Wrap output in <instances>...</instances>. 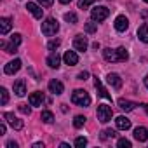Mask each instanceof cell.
I'll return each instance as SVG.
<instances>
[{
	"mask_svg": "<svg viewBox=\"0 0 148 148\" xmlns=\"http://www.w3.org/2000/svg\"><path fill=\"white\" fill-rule=\"evenodd\" d=\"M145 86H146V89H148V75L145 77Z\"/></svg>",
	"mask_w": 148,
	"mask_h": 148,
	"instance_id": "obj_42",
	"label": "cell"
},
{
	"mask_svg": "<svg viewBox=\"0 0 148 148\" xmlns=\"http://www.w3.org/2000/svg\"><path fill=\"white\" fill-rule=\"evenodd\" d=\"M143 18H148V12H143Z\"/></svg>",
	"mask_w": 148,
	"mask_h": 148,
	"instance_id": "obj_43",
	"label": "cell"
},
{
	"mask_svg": "<svg viewBox=\"0 0 148 148\" xmlns=\"http://www.w3.org/2000/svg\"><path fill=\"white\" fill-rule=\"evenodd\" d=\"M127 26H129L127 18H125V16H117V19H115V30H117V32H125Z\"/></svg>",
	"mask_w": 148,
	"mask_h": 148,
	"instance_id": "obj_15",
	"label": "cell"
},
{
	"mask_svg": "<svg viewBox=\"0 0 148 148\" xmlns=\"http://www.w3.org/2000/svg\"><path fill=\"white\" fill-rule=\"evenodd\" d=\"M0 96H2L0 103H2V105H7V101H9V92H7V89H5V87L0 89Z\"/></svg>",
	"mask_w": 148,
	"mask_h": 148,
	"instance_id": "obj_29",
	"label": "cell"
},
{
	"mask_svg": "<svg viewBox=\"0 0 148 148\" xmlns=\"http://www.w3.org/2000/svg\"><path fill=\"white\" fill-rule=\"evenodd\" d=\"M94 87H96V91H98V96H101V98L112 101V94H108V91L103 87V84H101V80H99L98 77H94Z\"/></svg>",
	"mask_w": 148,
	"mask_h": 148,
	"instance_id": "obj_7",
	"label": "cell"
},
{
	"mask_svg": "<svg viewBox=\"0 0 148 148\" xmlns=\"http://www.w3.org/2000/svg\"><path fill=\"white\" fill-rule=\"evenodd\" d=\"M11 26H12V19L11 18H2L0 19V33L2 35H7L11 32Z\"/></svg>",
	"mask_w": 148,
	"mask_h": 148,
	"instance_id": "obj_17",
	"label": "cell"
},
{
	"mask_svg": "<svg viewBox=\"0 0 148 148\" xmlns=\"http://www.w3.org/2000/svg\"><path fill=\"white\" fill-rule=\"evenodd\" d=\"M86 145H87V139H86V138L80 136V138L75 139V146H77V148H82V146H86Z\"/></svg>",
	"mask_w": 148,
	"mask_h": 148,
	"instance_id": "obj_33",
	"label": "cell"
},
{
	"mask_svg": "<svg viewBox=\"0 0 148 148\" xmlns=\"http://www.w3.org/2000/svg\"><path fill=\"white\" fill-rule=\"evenodd\" d=\"M71 103H75L79 106H89L91 105V96L86 91L77 89V91H73V94H71Z\"/></svg>",
	"mask_w": 148,
	"mask_h": 148,
	"instance_id": "obj_2",
	"label": "cell"
},
{
	"mask_svg": "<svg viewBox=\"0 0 148 148\" xmlns=\"http://www.w3.org/2000/svg\"><path fill=\"white\" fill-rule=\"evenodd\" d=\"M117 146H119V148H131V141L125 139V138H120V139L117 141Z\"/></svg>",
	"mask_w": 148,
	"mask_h": 148,
	"instance_id": "obj_30",
	"label": "cell"
},
{
	"mask_svg": "<svg viewBox=\"0 0 148 148\" xmlns=\"http://www.w3.org/2000/svg\"><path fill=\"white\" fill-rule=\"evenodd\" d=\"M40 119L45 122V124H51V122H54V115H52V112H42V115H40Z\"/></svg>",
	"mask_w": 148,
	"mask_h": 148,
	"instance_id": "obj_24",
	"label": "cell"
},
{
	"mask_svg": "<svg viewBox=\"0 0 148 148\" xmlns=\"http://www.w3.org/2000/svg\"><path fill=\"white\" fill-rule=\"evenodd\" d=\"M33 148H44V143H33Z\"/></svg>",
	"mask_w": 148,
	"mask_h": 148,
	"instance_id": "obj_40",
	"label": "cell"
},
{
	"mask_svg": "<svg viewBox=\"0 0 148 148\" xmlns=\"http://www.w3.org/2000/svg\"><path fill=\"white\" fill-rule=\"evenodd\" d=\"M14 92H16V96H19V98H23V96H25V92H26L25 80H18V82L14 84Z\"/></svg>",
	"mask_w": 148,
	"mask_h": 148,
	"instance_id": "obj_22",
	"label": "cell"
},
{
	"mask_svg": "<svg viewBox=\"0 0 148 148\" xmlns=\"http://www.w3.org/2000/svg\"><path fill=\"white\" fill-rule=\"evenodd\" d=\"M49 91L52 92V94H56V96H59V94H63V91H64V86L59 82V80H51L49 82Z\"/></svg>",
	"mask_w": 148,
	"mask_h": 148,
	"instance_id": "obj_10",
	"label": "cell"
},
{
	"mask_svg": "<svg viewBox=\"0 0 148 148\" xmlns=\"http://www.w3.org/2000/svg\"><path fill=\"white\" fill-rule=\"evenodd\" d=\"M37 2H38V4H40L42 7H51L54 0H37Z\"/></svg>",
	"mask_w": 148,
	"mask_h": 148,
	"instance_id": "obj_36",
	"label": "cell"
},
{
	"mask_svg": "<svg viewBox=\"0 0 148 148\" xmlns=\"http://www.w3.org/2000/svg\"><path fill=\"white\" fill-rule=\"evenodd\" d=\"M86 32L87 33H96L98 32V23H92V21H89V23H86Z\"/></svg>",
	"mask_w": 148,
	"mask_h": 148,
	"instance_id": "obj_26",
	"label": "cell"
},
{
	"mask_svg": "<svg viewBox=\"0 0 148 148\" xmlns=\"http://www.w3.org/2000/svg\"><path fill=\"white\" fill-rule=\"evenodd\" d=\"M84 124H86V117L84 115H77L75 119H73V125H75L77 129H80Z\"/></svg>",
	"mask_w": 148,
	"mask_h": 148,
	"instance_id": "obj_25",
	"label": "cell"
},
{
	"mask_svg": "<svg viewBox=\"0 0 148 148\" xmlns=\"http://www.w3.org/2000/svg\"><path fill=\"white\" fill-rule=\"evenodd\" d=\"M0 45H2V49H4L5 52H9V54L18 52V45H16V44H12V42H11V44H5V42L2 40V42H0Z\"/></svg>",
	"mask_w": 148,
	"mask_h": 148,
	"instance_id": "obj_23",
	"label": "cell"
},
{
	"mask_svg": "<svg viewBox=\"0 0 148 148\" xmlns=\"http://www.w3.org/2000/svg\"><path fill=\"white\" fill-rule=\"evenodd\" d=\"M96 115H98V120H99V122L106 124V122L112 120L113 112H112V108H110L108 105H98V112H96Z\"/></svg>",
	"mask_w": 148,
	"mask_h": 148,
	"instance_id": "obj_5",
	"label": "cell"
},
{
	"mask_svg": "<svg viewBox=\"0 0 148 148\" xmlns=\"http://www.w3.org/2000/svg\"><path fill=\"white\" fill-rule=\"evenodd\" d=\"M106 80H108V84H110L113 89H117V91L122 87V79L117 75V73H110V75L106 77Z\"/></svg>",
	"mask_w": 148,
	"mask_h": 148,
	"instance_id": "obj_14",
	"label": "cell"
},
{
	"mask_svg": "<svg viewBox=\"0 0 148 148\" xmlns=\"http://www.w3.org/2000/svg\"><path fill=\"white\" fill-rule=\"evenodd\" d=\"M143 2H146V4H148V0H143Z\"/></svg>",
	"mask_w": 148,
	"mask_h": 148,
	"instance_id": "obj_45",
	"label": "cell"
},
{
	"mask_svg": "<svg viewBox=\"0 0 148 148\" xmlns=\"http://www.w3.org/2000/svg\"><path fill=\"white\" fill-rule=\"evenodd\" d=\"M26 9L37 18V19H42V14H44V9L40 7V5H37L35 2H28V5H26Z\"/></svg>",
	"mask_w": 148,
	"mask_h": 148,
	"instance_id": "obj_12",
	"label": "cell"
},
{
	"mask_svg": "<svg viewBox=\"0 0 148 148\" xmlns=\"http://www.w3.org/2000/svg\"><path fill=\"white\" fill-rule=\"evenodd\" d=\"M19 112L25 113V115H30V113H32V110H30L28 105H19Z\"/></svg>",
	"mask_w": 148,
	"mask_h": 148,
	"instance_id": "obj_35",
	"label": "cell"
},
{
	"mask_svg": "<svg viewBox=\"0 0 148 148\" xmlns=\"http://www.w3.org/2000/svg\"><path fill=\"white\" fill-rule=\"evenodd\" d=\"M138 37H139V40H141V42L148 44V25H146V23H145V25H141V26L138 28Z\"/></svg>",
	"mask_w": 148,
	"mask_h": 148,
	"instance_id": "obj_21",
	"label": "cell"
},
{
	"mask_svg": "<svg viewBox=\"0 0 148 148\" xmlns=\"http://www.w3.org/2000/svg\"><path fill=\"white\" fill-rule=\"evenodd\" d=\"M119 106L124 110V112H132L138 105L136 103H132V101H129V99H124V98H120L119 99Z\"/></svg>",
	"mask_w": 148,
	"mask_h": 148,
	"instance_id": "obj_19",
	"label": "cell"
},
{
	"mask_svg": "<svg viewBox=\"0 0 148 148\" xmlns=\"http://www.w3.org/2000/svg\"><path fill=\"white\" fill-rule=\"evenodd\" d=\"M0 134H5V124H0Z\"/></svg>",
	"mask_w": 148,
	"mask_h": 148,
	"instance_id": "obj_39",
	"label": "cell"
},
{
	"mask_svg": "<svg viewBox=\"0 0 148 148\" xmlns=\"http://www.w3.org/2000/svg\"><path fill=\"white\" fill-rule=\"evenodd\" d=\"M115 136H117V132L113 129H105L101 132V139H108V138H115Z\"/></svg>",
	"mask_w": 148,
	"mask_h": 148,
	"instance_id": "obj_28",
	"label": "cell"
},
{
	"mask_svg": "<svg viewBox=\"0 0 148 148\" xmlns=\"http://www.w3.org/2000/svg\"><path fill=\"white\" fill-rule=\"evenodd\" d=\"M87 77H89L87 71H80V73H79V80H87Z\"/></svg>",
	"mask_w": 148,
	"mask_h": 148,
	"instance_id": "obj_37",
	"label": "cell"
},
{
	"mask_svg": "<svg viewBox=\"0 0 148 148\" xmlns=\"http://www.w3.org/2000/svg\"><path fill=\"white\" fill-rule=\"evenodd\" d=\"M110 16V9L108 7H105V5H98V7H94L92 11H91V18H92V21H105L106 18Z\"/></svg>",
	"mask_w": 148,
	"mask_h": 148,
	"instance_id": "obj_4",
	"label": "cell"
},
{
	"mask_svg": "<svg viewBox=\"0 0 148 148\" xmlns=\"http://www.w3.org/2000/svg\"><path fill=\"white\" fill-rule=\"evenodd\" d=\"M58 30H59V25H58V21H56L54 18H47V19L42 23V33L47 35V37L56 35Z\"/></svg>",
	"mask_w": 148,
	"mask_h": 148,
	"instance_id": "obj_3",
	"label": "cell"
},
{
	"mask_svg": "<svg viewBox=\"0 0 148 148\" xmlns=\"http://www.w3.org/2000/svg\"><path fill=\"white\" fill-rule=\"evenodd\" d=\"M59 2H61V4H70L71 0H59Z\"/></svg>",
	"mask_w": 148,
	"mask_h": 148,
	"instance_id": "obj_41",
	"label": "cell"
},
{
	"mask_svg": "<svg viewBox=\"0 0 148 148\" xmlns=\"http://www.w3.org/2000/svg\"><path fill=\"white\" fill-rule=\"evenodd\" d=\"M59 63H61V58H59L58 52H52V54L47 58V64H49L51 68H59Z\"/></svg>",
	"mask_w": 148,
	"mask_h": 148,
	"instance_id": "obj_20",
	"label": "cell"
},
{
	"mask_svg": "<svg viewBox=\"0 0 148 148\" xmlns=\"http://www.w3.org/2000/svg\"><path fill=\"white\" fill-rule=\"evenodd\" d=\"M21 59H14V61H11V63H7L5 64V68H4V71L7 73V75H14L16 71H19V68H21Z\"/></svg>",
	"mask_w": 148,
	"mask_h": 148,
	"instance_id": "obj_9",
	"label": "cell"
},
{
	"mask_svg": "<svg viewBox=\"0 0 148 148\" xmlns=\"http://www.w3.org/2000/svg\"><path fill=\"white\" fill-rule=\"evenodd\" d=\"M115 125L120 131H127V129H131V120L127 117H117L115 119Z\"/></svg>",
	"mask_w": 148,
	"mask_h": 148,
	"instance_id": "obj_16",
	"label": "cell"
},
{
	"mask_svg": "<svg viewBox=\"0 0 148 148\" xmlns=\"http://www.w3.org/2000/svg\"><path fill=\"white\" fill-rule=\"evenodd\" d=\"M87 45H89V42H87V38L84 37V35H77L75 38H73V47H75L77 51H86L87 49Z\"/></svg>",
	"mask_w": 148,
	"mask_h": 148,
	"instance_id": "obj_8",
	"label": "cell"
},
{
	"mask_svg": "<svg viewBox=\"0 0 148 148\" xmlns=\"http://www.w3.org/2000/svg\"><path fill=\"white\" fill-rule=\"evenodd\" d=\"M145 110H146V113H148V105H145Z\"/></svg>",
	"mask_w": 148,
	"mask_h": 148,
	"instance_id": "obj_44",
	"label": "cell"
},
{
	"mask_svg": "<svg viewBox=\"0 0 148 148\" xmlns=\"http://www.w3.org/2000/svg\"><path fill=\"white\" fill-rule=\"evenodd\" d=\"M92 2H96V0H79V7L80 9H87Z\"/></svg>",
	"mask_w": 148,
	"mask_h": 148,
	"instance_id": "obj_32",
	"label": "cell"
},
{
	"mask_svg": "<svg viewBox=\"0 0 148 148\" xmlns=\"http://www.w3.org/2000/svg\"><path fill=\"white\" fill-rule=\"evenodd\" d=\"M28 101H30V105L32 106H40L42 105V101H44V94L42 92H32L30 94V98H28Z\"/></svg>",
	"mask_w": 148,
	"mask_h": 148,
	"instance_id": "obj_18",
	"label": "cell"
},
{
	"mask_svg": "<svg viewBox=\"0 0 148 148\" xmlns=\"http://www.w3.org/2000/svg\"><path fill=\"white\" fill-rule=\"evenodd\" d=\"M103 58L110 63H122V61H127L129 59V52L124 49V47H119V49H105L103 51Z\"/></svg>",
	"mask_w": 148,
	"mask_h": 148,
	"instance_id": "obj_1",
	"label": "cell"
},
{
	"mask_svg": "<svg viewBox=\"0 0 148 148\" xmlns=\"http://www.w3.org/2000/svg\"><path fill=\"white\" fill-rule=\"evenodd\" d=\"M63 58H64V63L70 64V66H75V64L79 63V56H77L75 51H66Z\"/></svg>",
	"mask_w": 148,
	"mask_h": 148,
	"instance_id": "obj_11",
	"label": "cell"
},
{
	"mask_svg": "<svg viewBox=\"0 0 148 148\" xmlns=\"http://www.w3.org/2000/svg\"><path fill=\"white\" fill-rule=\"evenodd\" d=\"M4 119H5V120H7V124H9L12 129H16V131H21V129H23V125H25V124H23V120H19L18 117H14V113L5 112V113H4Z\"/></svg>",
	"mask_w": 148,
	"mask_h": 148,
	"instance_id": "obj_6",
	"label": "cell"
},
{
	"mask_svg": "<svg viewBox=\"0 0 148 148\" xmlns=\"http://www.w3.org/2000/svg\"><path fill=\"white\" fill-rule=\"evenodd\" d=\"M7 146H9V148H18V143H16V141H9Z\"/></svg>",
	"mask_w": 148,
	"mask_h": 148,
	"instance_id": "obj_38",
	"label": "cell"
},
{
	"mask_svg": "<svg viewBox=\"0 0 148 148\" xmlns=\"http://www.w3.org/2000/svg\"><path fill=\"white\" fill-rule=\"evenodd\" d=\"M64 19H66L68 23H71V25H75V23L79 21V18H77L75 12H66V14H64Z\"/></svg>",
	"mask_w": 148,
	"mask_h": 148,
	"instance_id": "obj_27",
	"label": "cell"
},
{
	"mask_svg": "<svg viewBox=\"0 0 148 148\" xmlns=\"http://www.w3.org/2000/svg\"><path fill=\"white\" fill-rule=\"evenodd\" d=\"M134 139L139 141V143L146 141V139H148V129H146V127H136V129H134Z\"/></svg>",
	"mask_w": 148,
	"mask_h": 148,
	"instance_id": "obj_13",
	"label": "cell"
},
{
	"mask_svg": "<svg viewBox=\"0 0 148 148\" xmlns=\"http://www.w3.org/2000/svg\"><path fill=\"white\" fill-rule=\"evenodd\" d=\"M11 42L16 44V45H19V44H21V35H19V33H14V35L11 37Z\"/></svg>",
	"mask_w": 148,
	"mask_h": 148,
	"instance_id": "obj_34",
	"label": "cell"
},
{
	"mask_svg": "<svg viewBox=\"0 0 148 148\" xmlns=\"http://www.w3.org/2000/svg\"><path fill=\"white\" fill-rule=\"evenodd\" d=\"M59 45H61V40L56 38V40H51V42L47 44V49H49V51H54V49H58Z\"/></svg>",
	"mask_w": 148,
	"mask_h": 148,
	"instance_id": "obj_31",
	"label": "cell"
}]
</instances>
